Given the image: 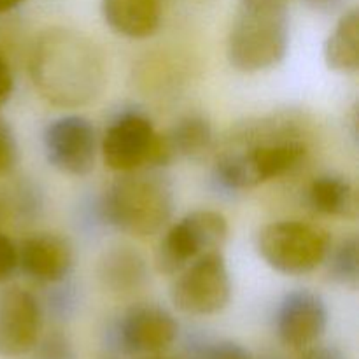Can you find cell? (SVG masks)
Returning <instances> with one entry per match:
<instances>
[{
  "mask_svg": "<svg viewBox=\"0 0 359 359\" xmlns=\"http://www.w3.org/2000/svg\"><path fill=\"white\" fill-rule=\"evenodd\" d=\"M297 359H347L346 354L335 346H323V344H312V346L302 349Z\"/></svg>",
  "mask_w": 359,
  "mask_h": 359,
  "instance_id": "cb8c5ba5",
  "label": "cell"
},
{
  "mask_svg": "<svg viewBox=\"0 0 359 359\" xmlns=\"http://www.w3.org/2000/svg\"><path fill=\"white\" fill-rule=\"evenodd\" d=\"M98 359H118L114 356V354H104V356H100Z\"/></svg>",
  "mask_w": 359,
  "mask_h": 359,
  "instance_id": "f1b7e54d",
  "label": "cell"
},
{
  "mask_svg": "<svg viewBox=\"0 0 359 359\" xmlns=\"http://www.w3.org/2000/svg\"><path fill=\"white\" fill-rule=\"evenodd\" d=\"M328 279L344 287L356 290L359 283V242L356 235L332 244L325 263Z\"/></svg>",
  "mask_w": 359,
  "mask_h": 359,
  "instance_id": "d6986e66",
  "label": "cell"
},
{
  "mask_svg": "<svg viewBox=\"0 0 359 359\" xmlns=\"http://www.w3.org/2000/svg\"><path fill=\"white\" fill-rule=\"evenodd\" d=\"M179 335V323L167 309L139 304L121 316L116 328L118 347L126 354L165 353Z\"/></svg>",
  "mask_w": 359,
  "mask_h": 359,
  "instance_id": "8fae6325",
  "label": "cell"
},
{
  "mask_svg": "<svg viewBox=\"0 0 359 359\" xmlns=\"http://www.w3.org/2000/svg\"><path fill=\"white\" fill-rule=\"evenodd\" d=\"M307 144L294 132L266 133L263 140L221 154L214 165V181L226 191L255 189L300 167Z\"/></svg>",
  "mask_w": 359,
  "mask_h": 359,
  "instance_id": "277c9868",
  "label": "cell"
},
{
  "mask_svg": "<svg viewBox=\"0 0 359 359\" xmlns=\"http://www.w3.org/2000/svg\"><path fill=\"white\" fill-rule=\"evenodd\" d=\"M42 146L49 165L62 174L83 177L95 168L97 130L84 116L67 114L49 121L42 133Z\"/></svg>",
  "mask_w": 359,
  "mask_h": 359,
  "instance_id": "9c48e42d",
  "label": "cell"
},
{
  "mask_svg": "<svg viewBox=\"0 0 359 359\" xmlns=\"http://www.w3.org/2000/svg\"><path fill=\"white\" fill-rule=\"evenodd\" d=\"M290 0H241L228 34L226 55L235 70L265 72L290 49Z\"/></svg>",
  "mask_w": 359,
  "mask_h": 359,
  "instance_id": "7a4b0ae2",
  "label": "cell"
},
{
  "mask_svg": "<svg viewBox=\"0 0 359 359\" xmlns=\"http://www.w3.org/2000/svg\"><path fill=\"white\" fill-rule=\"evenodd\" d=\"M332 244L328 231L294 219L265 224L256 237L263 262L283 276L314 272L325 263Z\"/></svg>",
  "mask_w": 359,
  "mask_h": 359,
  "instance_id": "8992f818",
  "label": "cell"
},
{
  "mask_svg": "<svg viewBox=\"0 0 359 359\" xmlns=\"http://www.w3.org/2000/svg\"><path fill=\"white\" fill-rule=\"evenodd\" d=\"M167 137L175 158H195L205 153L212 144V125L202 114H188L175 123Z\"/></svg>",
  "mask_w": 359,
  "mask_h": 359,
  "instance_id": "ac0fdd59",
  "label": "cell"
},
{
  "mask_svg": "<svg viewBox=\"0 0 359 359\" xmlns=\"http://www.w3.org/2000/svg\"><path fill=\"white\" fill-rule=\"evenodd\" d=\"M25 358L28 359H76L72 342L63 332H49L39 337L35 346Z\"/></svg>",
  "mask_w": 359,
  "mask_h": 359,
  "instance_id": "ffe728a7",
  "label": "cell"
},
{
  "mask_svg": "<svg viewBox=\"0 0 359 359\" xmlns=\"http://www.w3.org/2000/svg\"><path fill=\"white\" fill-rule=\"evenodd\" d=\"M14 90V76L13 69H11L9 62L6 60V56L0 53V107L7 104V100L11 98Z\"/></svg>",
  "mask_w": 359,
  "mask_h": 359,
  "instance_id": "d4e9b609",
  "label": "cell"
},
{
  "mask_svg": "<svg viewBox=\"0 0 359 359\" xmlns=\"http://www.w3.org/2000/svg\"><path fill=\"white\" fill-rule=\"evenodd\" d=\"M74 266V249L58 233H34L18 245V269L41 284H58Z\"/></svg>",
  "mask_w": 359,
  "mask_h": 359,
  "instance_id": "4fadbf2b",
  "label": "cell"
},
{
  "mask_svg": "<svg viewBox=\"0 0 359 359\" xmlns=\"http://www.w3.org/2000/svg\"><path fill=\"white\" fill-rule=\"evenodd\" d=\"M230 237L228 219L217 210L188 212L165 230L156 251V269L175 276L184 266L212 251H223Z\"/></svg>",
  "mask_w": 359,
  "mask_h": 359,
  "instance_id": "52a82bcc",
  "label": "cell"
},
{
  "mask_svg": "<svg viewBox=\"0 0 359 359\" xmlns=\"http://www.w3.org/2000/svg\"><path fill=\"white\" fill-rule=\"evenodd\" d=\"M44 312L30 291L9 287L0 293V356L20 359L42 335Z\"/></svg>",
  "mask_w": 359,
  "mask_h": 359,
  "instance_id": "30bf717a",
  "label": "cell"
},
{
  "mask_svg": "<svg viewBox=\"0 0 359 359\" xmlns=\"http://www.w3.org/2000/svg\"><path fill=\"white\" fill-rule=\"evenodd\" d=\"M193 359H255V356L235 340H212L195 347Z\"/></svg>",
  "mask_w": 359,
  "mask_h": 359,
  "instance_id": "44dd1931",
  "label": "cell"
},
{
  "mask_svg": "<svg viewBox=\"0 0 359 359\" xmlns=\"http://www.w3.org/2000/svg\"><path fill=\"white\" fill-rule=\"evenodd\" d=\"M18 269V245L0 231V284L6 283Z\"/></svg>",
  "mask_w": 359,
  "mask_h": 359,
  "instance_id": "603a6c76",
  "label": "cell"
},
{
  "mask_svg": "<svg viewBox=\"0 0 359 359\" xmlns=\"http://www.w3.org/2000/svg\"><path fill=\"white\" fill-rule=\"evenodd\" d=\"M172 214L174 191L170 182L153 172L121 174L100 202V216L109 226L140 238L163 231Z\"/></svg>",
  "mask_w": 359,
  "mask_h": 359,
  "instance_id": "3957f363",
  "label": "cell"
},
{
  "mask_svg": "<svg viewBox=\"0 0 359 359\" xmlns=\"http://www.w3.org/2000/svg\"><path fill=\"white\" fill-rule=\"evenodd\" d=\"M305 6L321 14H335L346 7L347 0H304Z\"/></svg>",
  "mask_w": 359,
  "mask_h": 359,
  "instance_id": "484cf974",
  "label": "cell"
},
{
  "mask_svg": "<svg viewBox=\"0 0 359 359\" xmlns=\"http://www.w3.org/2000/svg\"><path fill=\"white\" fill-rule=\"evenodd\" d=\"M105 167L118 174L167 167L175 160L167 133H158L140 112L119 114L100 140Z\"/></svg>",
  "mask_w": 359,
  "mask_h": 359,
  "instance_id": "5b68a950",
  "label": "cell"
},
{
  "mask_svg": "<svg viewBox=\"0 0 359 359\" xmlns=\"http://www.w3.org/2000/svg\"><path fill=\"white\" fill-rule=\"evenodd\" d=\"M328 307L312 290H294L284 294L276 309V333L291 349H305L319 342L328 326Z\"/></svg>",
  "mask_w": 359,
  "mask_h": 359,
  "instance_id": "7c38bea8",
  "label": "cell"
},
{
  "mask_svg": "<svg viewBox=\"0 0 359 359\" xmlns=\"http://www.w3.org/2000/svg\"><path fill=\"white\" fill-rule=\"evenodd\" d=\"M100 279L119 293L137 290L146 280V263L132 248H114L102 258Z\"/></svg>",
  "mask_w": 359,
  "mask_h": 359,
  "instance_id": "e0dca14e",
  "label": "cell"
},
{
  "mask_svg": "<svg viewBox=\"0 0 359 359\" xmlns=\"http://www.w3.org/2000/svg\"><path fill=\"white\" fill-rule=\"evenodd\" d=\"M325 62L340 74H354L359 69V11H344L325 44Z\"/></svg>",
  "mask_w": 359,
  "mask_h": 359,
  "instance_id": "2e32d148",
  "label": "cell"
},
{
  "mask_svg": "<svg viewBox=\"0 0 359 359\" xmlns=\"http://www.w3.org/2000/svg\"><path fill=\"white\" fill-rule=\"evenodd\" d=\"M105 25L128 39L151 37L161 23V0H102Z\"/></svg>",
  "mask_w": 359,
  "mask_h": 359,
  "instance_id": "5bb4252c",
  "label": "cell"
},
{
  "mask_svg": "<svg viewBox=\"0 0 359 359\" xmlns=\"http://www.w3.org/2000/svg\"><path fill=\"white\" fill-rule=\"evenodd\" d=\"M18 163V142L13 128L0 118V177L11 174Z\"/></svg>",
  "mask_w": 359,
  "mask_h": 359,
  "instance_id": "7402d4cb",
  "label": "cell"
},
{
  "mask_svg": "<svg viewBox=\"0 0 359 359\" xmlns=\"http://www.w3.org/2000/svg\"><path fill=\"white\" fill-rule=\"evenodd\" d=\"M309 205L330 217H354L358 214V193L353 182L339 174H323L311 182Z\"/></svg>",
  "mask_w": 359,
  "mask_h": 359,
  "instance_id": "9a60e30c",
  "label": "cell"
},
{
  "mask_svg": "<svg viewBox=\"0 0 359 359\" xmlns=\"http://www.w3.org/2000/svg\"><path fill=\"white\" fill-rule=\"evenodd\" d=\"M137 359H175V358L167 356L165 353H156V354H144V356H137Z\"/></svg>",
  "mask_w": 359,
  "mask_h": 359,
  "instance_id": "83f0119b",
  "label": "cell"
},
{
  "mask_svg": "<svg viewBox=\"0 0 359 359\" xmlns=\"http://www.w3.org/2000/svg\"><path fill=\"white\" fill-rule=\"evenodd\" d=\"M0 212H2V205H0Z\"/></svg>",
  "mask_w": 359,
  "mask_h": 359,
  "instance_id": "f546056e",
  "label": "cell"
},
{
  "mask_svg": "<svg viewBox=\"0 0 359 359\" xmlns=\"http://www.w3.org/2000/svg\"><path fill=\"white\" fill-rule=\"evenodd\" d=\"M30 74L42 97L58 107H81L98 97L105 83L100 48L72 30H48L32 53Z\"/></svg>",
  "mask_w": 359,
  "mask_h": 359,
  "instance_id": "6da1fadb",
  "label": "cell"
},
{
  "mask_svg": "<svg viewBox=\"0 0 359 359\" xmlns=\"http://www.w3.org/2000/svg\"><path fill=\"white\" fill-rule=\"evenodd\" d=\"M172 277L170 300L182 314L207 318L223 312L230 304L231 277L223 251L200 256Z\"/></svg>",
  "mask_w": 359,
  "mask_h": 359,
  "instance_id": "ba28073f",
  "label": "cell"
},
{
  "mask_svg": "<svg viewBox=\"0 0 359 359\" xmlns=\"http://www.w3.org/2000/svg\"><path fill=\"white\" fill-rule=\"evenodd\" d=\"M25 0H0V14L9 13V11H13L14 7H18Z\"/></svg>",
  "mask_w": 359,
  "mask_h": 359,
  "instance_id": "4316f807",
  "label": "cell"
}]
</instances>
